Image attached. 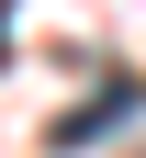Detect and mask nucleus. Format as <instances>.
Instances as JSON below:
<instances>
[{
  "label": "nucleus",
  "instance_id": "1",
  "mask_svg": "<svg viewBox=\"0 0 146 158\" xmlns=\"http://www.w3.org/2000/svg\"><path fill=\"white\" fill-rule=\"evenodd\" d=\"M135 102H146V90H101L90 113H68V124H56V147H90V135H112V124H124Z\"/></svg>",
  "mask_w": 146,
  "mask_h": 158
}]
</instances>
